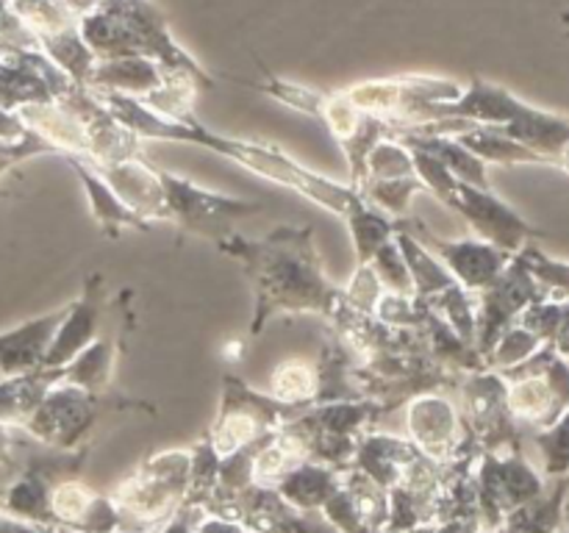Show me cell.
<instances>
[{"label": "cell", "instance_id": "cell-1", "mask_svg": "<svg viewBox=\"0 0 569 533\" xmlns=\"http://www.w3.org/2000/svg\"><path fill=\"white\" fill-rule=\"evenodd\" d=\"M56 322H59V314L3 333L0 336V372L3 375H20L28 366L37 364L42 359L44 344L50 342V331H53Z\"/></svg>", "mask_w": 569, "mask_h": 533}, {"label": "cell", "instance_id": "cell-2", "mask_svg": "<svg viewBox=\"0 0 569 533\" xmlns=\"http://www.w3.org/2000/svg\"><path fill=\"white\" fill-rule=\"evenodd\" d=\"M450 264L470 286H487L503 270L506 253L495 248H483V244H453L450 248Z\"/></svg>", "mask_w": 569, "mask_h": 533}, {"label": "cell", "instance_id": "cell-4", "mask_svg": "<svg viewBox=\"0 0 569 533\" xmlns=\"http://www.w3.org/2000/svg\"><path fill=\"white\" fill-rule=\"evenodd\" d=\"M539 442L545 444V453H548L550 472L569 470V414L553 428V431L545 433Z\"/></svg>", "mask_w": 569, "mask_h": 533}, {"label": "cell", "instance_id": "cell-9", "mask_svg": "<svg viewBox=\"0 0 569 533\" xmlns=\"http://www.w3.org/2000/svg\"><path fill=\"white\" fill-rule=\"evenodd\" d=\"M0 375H3V372H0Z\"/></svg>", "mask_w": 569, "mask_h": 533}, {"label": "cell", "instance_id": "cell-7", "mask_svg": "<svg viewBox=\"0 0 569 533\" xmlns=\"http://www.w3.org/2000/svg\"><path fill=\"white\" fill-rule=\"evenodd\" d=\"M553 339L559 342L561 353L569 359V305H565V311H561V322H559V328H556Z\"/></svg>", "mask_w": 569, "mask_h": 533}, {"label": "cell", "instance_id": "cell-6", "mask_svg": "<svg viewBox=\"0 0 569 533\" xmlns=\"http://www.w3.org/2000/svg\"><path fill=\"white\" fill-rule=\"evenodd\" d=\"M537 348H539L537 333H531L528 328H517V331H511L509 336L500 342L498 359L500 364H515V361H522L526 355H531Z\"/></svg>", "mask_w": 569, "mask_h": 533}, {"label": "cell", "instance_id": "cell-3", "mask_svg": "<svg viewBox=\"0 0 569 533\" xmlns=\"http://www.w3.org/2000/svg\"><path fill=\"white\" fill-rule=\"evenodd\" d=\"M272 383L281 400H300L315 389V375L309 366H281Z\"/></svg>", "mask_w": 569, "mask_h": 533}, {"label": "cell", "instance_id": "cell-8", "mask_svg": "<svg viewBox=\"0 0 569 533\" xmlns=\"http://www.w3.org/2000/svg\"><path fill=\"white\" fill-rule=\"evenodd\" d=\"M561 164H565L567 170H569V148L565 150V153H561Z\"/></svg>", "mask_w": 569, "mask_h": 533}, {"label": "cell", "instance_id": "cell-5", "mask_svg": "<svg viewBox=\"0 0 569 533\" xmlns=\"http://www.w3.org/2000/svg\"><path fill=\"white\" fill-rule=\"evenodd\" d=\"M526 266L531 270L533 278L545 281L548 286L561 289V292L569 294V264H559V261H548L539 253L526 255Z\"/></svg>", "mask_w": 569, "mask_h": 533}]
</instances>
